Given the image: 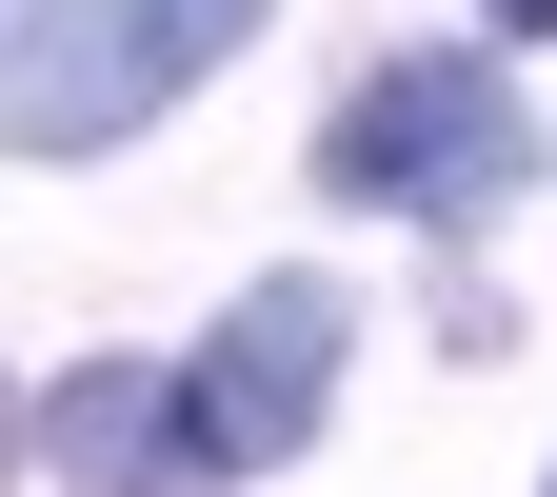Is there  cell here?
Masks as SVG:
<instances>
[{"mask_svg":"<svg viewBox=\"0 0 557 497\" xmlns=\"http://www.w3.org/2000/svg\"><path fill=\"white\" fill-rule=\"evenodd\" d=\"M239 40H259V0H21L0 139H21V160H100V139H139L180 80H220Z\"/></svg>","mask_w":557,"mask_h":497,"instance_id":"1","label":"cell"},{"mask_svg":"<svg viewBox=\"0 0 557 497\" xmlns=\"http://www.w3.org/2000/svg\"><path fill=\"white\" fill-rule=\"evenodd\" d=\"M518 160H537V100L498 60H379V80L319 120V179L398 199V220H478V199H518Z\"/></svg>","mask_w":557,"mask_h":497,"instance_id":"2","label":"cell"},{"mask_svg":"<svg viewBox=\"0 0 557 497\" xmlns=\"http://www.w3.org/2000/svg\"><path fill=\"white\" fill-rule=\"evenodd\" d=\"M319 398H338V278H259V299L199 338V378H180V418H199V458H220V477L299 458Z\"/></svg>","mask_w":557,"mask_h":497,"instance_id":"3","label":"cell"},{"mask_svg":"<svg viewBox=\"0 0 557 497\" xmlns=\"http://www.w3.org/2000/svg\"><path fill=\"white\" fill-rule=\"evenodd\" d=\"M40 458L100 477V497H220V458H199V418H180L160 378H60V398H40Z\"/></svg>","mask_w":557,"mask_h":497,"instance_id":"4","label":"cell"},{"mask_svg":"<svg viewBox=\"0 0 557 497\" xmlns=\"http://www.w3.org/2000/svg\"><path fill=\"white\" fill-rule=\"evenodd\" d=\"M498 21H557V0H498Z\"/></svg>","mask_w":557,"mask_h":497,"instance_id":"5","label":"cell"}]
</instances>
